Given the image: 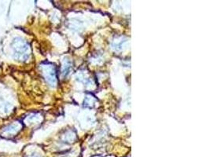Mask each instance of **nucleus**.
I'll return each mask as SVG.
<instances>
[{
	"instance_id": "1",
	"label": "nucleus",
	"mask_w": 210,
	"mask_h": 157,
	"mask_svg": "<svg viewBox=\"0 0 210 157\" xmlns=\"http://www.w3.org/2000/svg\"><path fill=\"white\" fill-rule=\"evenodd\" d=\"M13 50L14 51V55L17 56L18 59H21L24 56V54H26V50L27 47L25 46V44L24 43H22L21 41L18 39V41L13 42Z\"/></svg>"
}]
</instances>
